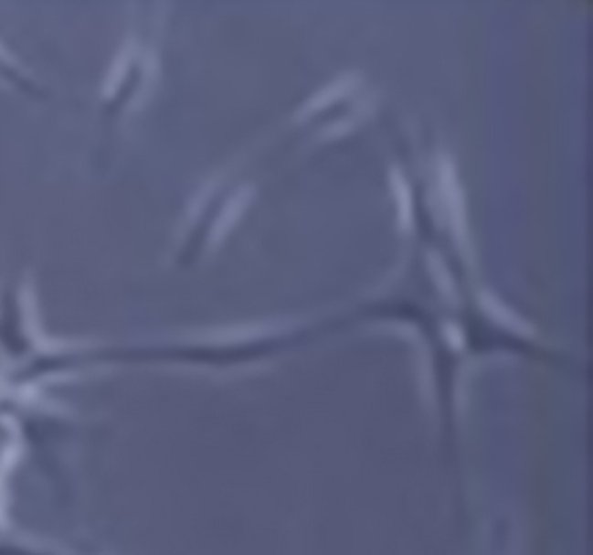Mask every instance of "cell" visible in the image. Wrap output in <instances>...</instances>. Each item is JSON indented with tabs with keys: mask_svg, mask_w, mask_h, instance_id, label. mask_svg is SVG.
Instances as JSON below:
<instances>
[{
	"mask_svg": "<svg viewBox=\"0 0 593 555\" xmlns=\"http://www.w3.org/2000/svg\"><path fill=\"white\" fill-rule=\"evenodd\" d=\"M358 85V78L347 74V76H340L338 80H334L332 85L324 87L323 91H318L316 96L312 98V101L307 102L305 107L301 109V113H298V118H307V116H313V113L323 112L324 107H332L334 102H338L340 98L347 96L349 91L354 90V87Z\"/></svg>",
	"mask_w": 593,
	"mask_h": 555,
	"instance_id": "obj_3",
	"label": "cell"
},
{
	"mask_svg": "<svg viewBox=\"0 0 593 555\" xmlns=\"http://www.w3.org/2000/svg\"><path fill=\"white\" fill-rule=\"evenodd\" d=\"M438 178H440V189H442V202L450 209V216L456 222V231H465V200H462L461 187H458L456 174H453L451 163H442L440 171H438Z\"/></svg>",
	"mask_w": 593,
	"mask_h": 555,
	"instance_id": "obj_2",
	"label": "cell"
},
{
	"mask_svg": "<svg viewBox=\"0 0 593 555\" xmlns=\"http://www.w3.org/2000/svg\"><path fill=\"white\" fill-rule=\"evenodd\" d=\"M396 191V198H400V220H402V229H409L411 227V191L407 180L402 178L398 171L394 169V183H391Z\"/></svg>",
	"mask_w": 593,
	"mask_h": 555,
	"instance_id": "obj_4",
	"label": "cell"
},
{
	"mask_svg": "<svg viewBox=\"0 0 593 555\" xmlns=\"http://www.w3.org/2000/svg\"><path fill=\"white\" fill-rule=\"evenodd\" d=\"M251 196H254V189H251L249 185L242 187L240 191H236L234 196H231L229 202L223 207V211L218 214V220L214 222V227H211V233H209V245H218V242H223L227 238V233L236 227V222L240 220V216L245 214V209L249 207L251 202Z\"/></svg>",
	"mask_w": 593,
	"mask_h": 555,
	"instance_id": "obj_1",
	"label": "cell"
}]
</instances>
